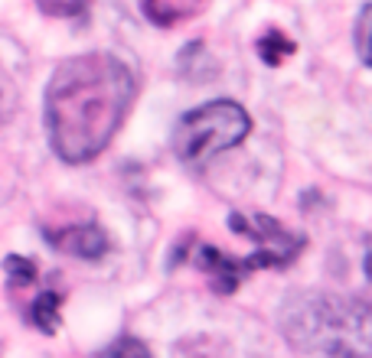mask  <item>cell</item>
<instances>
[{
  "label": "cell",
  "mask_w": 372,
  "mask_h": 358,
  "mask_svg": "<svg viewBox=\"0 0 372 358\" xmlns=\"http://www.w3.org/2000/svg\"><path fill=\"white\" fill-rule=\"evenodd\" d=\"M229 228H232L235 235H242V238H252L258 248L271 251L277 257V264H281V267L294 261V257H298V251H300V244H304L300 238H294V235L287 232L281 221H277V219H268V215L245 219V215L232 212V215H229Z\"/></svg>",
  "instance_id": "obj_4"
},
{
  "label": "cell",
  "mask_w": 372,
  "mask_h": 358,
  "mask_svg": "<svg viewBox=\"0 0 372 358\" xmlns=\"http://www.w3.org/2000/svg\"><path fill=\"white\" fill-rule=\"evenodd\" d=\"M206 7V0H144V13L157 26H173L180 20H190Z\"/></svg>",
  "instance_id": "obj_6"
},
{
  "label": "cell",
  "mask_w": 372,
  "mask_h": 358,
  "mask_svg": "<svg viewBox=\"0 0 372 358\" xmlns=\"http://www.w3.org/2000/svg\"><path fill=\"white\" fill-rule=\"evenodd\" d=\"M252 130V117L235 101H209L180 117L173 134V150L186 167H202L213 157L242 144Z\"/></svg>",
  "instance_id": "obj_3"
},
{
  "label": "cell",
  "mask_w": 372,
  "mask_h": 358,
  "mask_svg": "<svg viewBox=\"0 0 372 358\" xmlns=\"http://www.w3.org/2000/svg\"><path fill=\"white\" fill-rule=\"evenodd\" d=\"M369 17H372V7L366 3V7L359 10V17H356V53H359L362 65L372 62V56H369Z\"/></svg>",
  "instance_id": "obj_11"
},
{
  "label": "cell",
  "mask_w": 372,
  "mask_h": 358,
  "mask_svg": "<svg viewBox=\"0 0 372 358\" xmlns=\"http://www.w3.org/2000/svg\"><path fill=\"white\" fill-rule=\"evenodd\" d=\"M134 101V75L121 59L88 53L65 59L46 88L49 144L65 163H88L111 144Z\"/></svg>",
  "instance_id": "obj_1"
},
{
  "label": "cell",
  "mask_w": 372,
  "mask_h": 358,
  "mask_svg": "<svg viewBox=\"0 0 372 358\" xmlns=\"http://www.w3.org/2000/svg\"><path fill=\"white\" fill-rule=\"evenodd\" d=\"M108 355H150V348L144 346V342H138V339H118V342H111L108 346Z\"/></svg>",
  "instance_id": "obj_13"
},
{
  "label": "cell",
  "mask_w": 372,
  "mask_h": 358,
  "mask_svg": "<svg viewBox=\"0 0 372 358\" xmlns=\"http://www.w3.org/2000/svg\"><path fill=\"white\" fill-rule=\"evenodd\" d=\"M36 3L49 17H79L88 7V0H36Z\"/></svg>",
  "instance_id": "obj_10"
},
{
  "label": "cell",
  "mask_w": 372,
  "mask_h": 358,
  "mask_svg": "<svg viewBox=\"0 0 372 358\" xmlns=\"http://www.w3.org/2000/svg\"><path fill=\"white\" fill-rule=\"evenodd\" d=\"M294 53H298V46L287 40V36H281L277 30H271L268 36L258 40V56H261L268 65H281L284 62V56H294Z\"/></svg>",
  "instance_id": "obj_8"
},
{
  "label": "cell",
  "mask_w": 372,
  "mask_h": 358,
  "mask_svg": "<svg viewBox=\"0 0 372 358\" xmlns=\"http://www.w3.org/2000/svg\"><path fill=\"white\" fill-rule=\"evenodd\" d=\"M46 241L82 261H98L108 251V235L98 225H75V228H59V232L46 228Z\"/></svg>",
  "instance_id": "obj_5"
},
{
  "label": "cell",
  "mask_w": 372,
  "mask_h": 358,
  "mask_svg": "<svg viewBox=\"0 0 372 358\" xmlns=\"http://www.w3.org/2000/svg\"><path fill=\"white\" fill-rule=\"evenodd\" d=\"M30 319L36 326L43 329L46 336H53L56 332V323H59V296L53 290H46L33 300V309H30Z\"/></svg>",
  "instance_id": "obj_7"
},
{
  "label": "cell",
  "mask_w": 372,
  "mask_h": 358,
  "mask_svg": "<svg viewBox=\"0 0 372 358\" xmlns=\"http://www.w3.org/2000/svg\"><path fill=\"white\" fill-rule=\"evenodd\" d=\"M190 241H193V235H190V238H183V241L177 244V251H173V257H170V267H177V264L186 257V244H190Z\"/></svg>",
  "instance_id": "obj_14"
},
{
  "label": "cell",
  "mask_w": 372,
  "mask_h": 358,
  "mask_svg": "<svg viewBox=\"0 0 372 358\" xmlns=\"http://www.w3.org/2000/svg\"><path fill=\"white\" fill-rule=\"evenodd\" d=\"M284 339L314 355H369V306L333 293H294L281 313Z\"/></svg>",
  "instance_id": "obj_2"
},
{
  "label": "cell",
  "mask_w": 372,
  "mask_h": 358,
  "mask_svg": "<svg viewBox=\"0 0 372 358\" xmlns=\"http://www.w3.org/2000/svg\"><path fill=\"white\" fill-rule=\"evenodd\" d=\"M13 108H17V88H13L10 75L3 72V65H0V127L13 117Z\"/></svg>",
  "instance_id": "obj_12"
},
{
  "label": "cell",
  "mask_w": 372,
  "mask_h": 358,
  "mask_svg": "<svg viewBox=\"0 0 372 358\" xmlns=\"http://www.w3.org/2000/svg\"><path fill=\"white\" fill-rule=\"evenodd\" d=\"M3 271H7V277H10L17 287H26L36 280V264H33L30 257H20V254H7V257H3Z\"/></svg>",
  "instance_id": "obj_9"
}]
</instances>
